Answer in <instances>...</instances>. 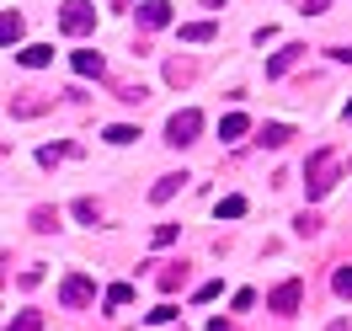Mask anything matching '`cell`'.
I'll list each match as a JSON object with an SVG mask.
<instances>
[{"label": "cell", "mask_w": 352, "mask_h": 331, "mask_svg": "<svg viewBox=\"0 0 352 331\" xmlns=\"http://www.w3.org/2000/svg\"><path fill=\"white\" fill-rule=\"evenodd\" d=\"M182 273H187V267H166V273H160V288H176V284H182Z\"/></svg>", "instance_id": "cell-25"}, {"label": "cell", "mask_w": 352, "mask_h": 331, "mask_svg": "<svg viewBox=\"0 0 352 331\" xmlns=\"http://www.w3.org/2000/svg\"><path fill=\"white\" fill-rule=\"evenodd\" d=\"M6 331H43V310H22Z\"/></svg>", "instance_id": "cell-16"}, {"label": "cell", "mask_w": 352, "mask_h": 331, "mask_svg": "<svg viewBox=\"0 0 352 331\" xmlns=\"http://www.w3.org/2000/svg\"><path fill=\"white\" fill-rule=\"evenodd\" d=\"M198 129H203V112L198 107H187V112H171V123H166V145H192L198 139Z\"/></svg>", "instance_id": "cell-2"}, {"label": "cell", "mask_w": 352, "mask_h": 331, "mask_svg": "<svg viewBox=\"0 0 352 331\" xmlns=\"http://www.w3.org/2000/svg\"><path fill=\"white\" fill-rule=\"evenodd\" d=\"M336 171H342V155H336V150H315V155H309V166H305V198L320 203L331 187H336Z\"/></svg>", "instance_id": "cell-1"}, {"label": "cell", "mask_w": 352, "mask_h": 331, "mask_svg": "<svg viewBox=\"0 0 352 331\" xmlns=\"http://www.w3.org/2000/svg\"><path fill=\"white\" fill-rule=\"evenodd\" d=\"M245 129H251V118H245V112H230V118H219V139H224V145H235Z\"/></svg>", "instance_id": "cell-9"}, {"label": "cell", "mask_w": 352, "mask_h": 331, "mask_svg": "<svg viewBox=\"0 0 352 331\" xmlns=\"http://www.w3.org/2000/svg\"><path fill=\"white\" fill-rule=\"evenodd\" d=\"M294 230H299V235H315V230H320V220H315V214H299V220H294Z\"/></svg>", "instance_id": "cell-23"}, {"label": "cell", "mask_w": 352, "mask_h": 331, "mask_svg": "<svg viewBox=\"0 0 352 331\" xmlns=\"http://www.w3.org/2000/svg\"><path fill=\"white\" fill-rule=\"evenodd\" d=\"M22 32H27V27H22V17H16V11H6V17H0V43H6V48L22 43Z\"/></svg>", "instance_id": "cell-13"}, {"label": "cell", "mask_w": 352, "mask_h": 331, "mask_svg": "<svg viewBox=\"0 0 352 331\" xmlns=\"http://www.w3.org/2000/svg\"><path fill=\"white\" fill-rule=\"evenodd\" d=\"M54 224H59V214H54V209H32V230H54Z\"/></svg>", "instance_id": "cell-19"}, {"label": "cell", "mask_w": 352, "mask_h": 331, "mask_svg": "<svg viewBox=\"0 0 352 331\" xmlns=\"http://www.w3.org/2000/svg\"><path fill=\"white\" fill-rule=\"evenodd\" d=\"M214 32H219L214 22H182V43H208Z\"/></svg>", "instance_id": "cell-14"}, {"label": "cell", "mask_w": 352, "mask_h": 331, "mask_svg": "<svg viewBox=\"0 0 352 331\" xmlns=\"http://www.w3.org/2000/svg\"><path fill=\"white\" fill-rule=\"evenodd\" d=\"M102 139H107V145H133V139H139V129H129V123H112Z\"/></svg>", "instance_id": "cell-17"}, {"label": "cell", "mask_w": 352, "mask_h": 331, "mask_svg": "<svg viewBox=\"0 0 352 331\" xmlns=\"http://www.w3.org/2000/svg\"><path fill=\"white\" fill-rule=\"evenodd\" d=\"M336 294H342V299H352V267H342V273H336Z\"/></svg>", "instance_id": "cell-24"}, {"label": "cell", "mask_w": 352, "mask_h": 331, "mask_svg": "<svg viewBox=\"0 0 352 331\" xmlns=\"http://www.w3.org/2000/svg\"><path fill=\"white\" fill-rule=\"evenodd\" d=\"M208 6H224V0H208Z\"/></svg>", "instance_id": "cell-30"}, {"label": "cell", "mask_w": 352, "mask_h": 331, "mask_svg": "<svg viewBox=\"0 0 352 331\" xmlns=\"http://www.w3.org/2000/svg\"><path fill=\"white\" fill-rule=\"evenodd\" d=\"M299 299H305V284H299V278H288V284H278L272 294H267V310H278V315H294V310H299Z\"/></svg>", "instance_id": "cell-5"}, {"label": "cell", "mask_w": 352, "mask_h": 331, "mask_svg": "<svg viewBox=\"0 0 352 331\" xmlns=\"http://www.w3.org/2000/svg\"><path fill=\"white\" fill-rule=\"evenodd\" d=\"M75 220H80V224H96V203L80 198V203H75Z\"/></svg>", "instance_id": "cell-21"}, {"label": "cell", "mask_w": 352, "mask_h": 331, "mask_svg": "<svg viewBox=\"0 0 352 331\" xmlns=\"http://www.w3.org/2000/svg\"><path fill=\"white\" fill-rule=\"evenodd\" d=\"M182 182H187V177H182V171H171V177H160V182H155V187H150V198H155V203L176 198V193H182Z\"/></svg>", "instance_id": "cell-12"}, {"label": "cell", "mask_w": 352, "mask_h": 331, "mask_svg": "<svg viewBox=\"0 0 352 331\" xmlns=\"http://www.w3.org/2000/svg\"><path fill=\"white\" fill-rule=\"evenodd\" d=\"M288 139H294V129H288V123H267V129H262V145H267V150H283Z\"/></svg>", "instance_id": "cell-15"}, {"label": "cell", "mask_w": 352, "mask_h": 331, "mask_svg": "<svg viewBox=\"0 0 352 331\" xmlns=\"http://www.w3.org/2000/svg\"><path fill=\"white\" fill-rule=\"evenodd\" d=\"M129 299H133L129 284H112V288H107V305H129Z\"/></svg>", "instance_id": "cell-20"}, {"label": "cell", "mask_w": 352, "mask_h": 331, "mask_svg": "<svg viewBox=\"0 0 352 331\" xmlns=\"http://www.w3.org/2000/svg\"><path fill=\"white\" fill-rule=\"evenodd\" d=\"M16 59H22L27 70H43V65H54V48H48V43H27Z\"/></svg>", "instance_id": "cell-10"}, {"label": "cell", "mask_w": 352, "mask_h": 331, "mask_svg": "<svg viewBox=\"0 0 352 331\" xmlns=\"http://www.w3.org/2000/svg\"><path fill=\"white\" fill-rule=\"evenodd\" d=\"M69 65H75V75H102V54H91V48H80V54H69Z\"/></svg>", "instance_id": "cell-11"}, {"label": "cell", "mask_w": 352, "mask_h": 331, "mask_svg": "<svg viewBox=\"0 0 352 331\" xmlns=\"http://www.w3.org/2000/svg\"><path fill=\"white\" fill-rule=\"evenodd\" d=\"M166 321H176V310H171V305H160V310H150V326H166Z\"/></svg>", "instance_id": "cell-26"}, {"label": "cell", "mask_w": 352, "mask_h": 331, "mask_svg": "<svg viewBox=\"0 0 352 331\" xmlns=\"http://www.w3.org/2000/svg\"><path fill=\"white\" fill-rule=\"evenodd\" d=\"M96 299V284H91L86 273H69L65 284H59V305L65 310H80V305H91Z\"/></svg>", "instance_id": "cell-3"}, {"label": "cell", "mask_w": 352, "mask_h": 331, "mask_svg": "<svg viewBox=\"0 0 352 331\" xmlns=\"http://www.w3.org/2000/svg\"><path fill=\"white\" fill-rule=\"evenodd\" d=\"M326 331H352V321H331V326Z\"/></svg>", "instance_id": "cell-29"}, {"label": "cell", "mask_w": 352, "mask_h": 331, "mask_svg": "<svg viewBox=\"0 0 352 331\" xmlns=\"http://www.w3.org/2000/svg\"><path fill=\"white\" fill-rule=\"evenodd\" d=\"M59 27L80 38V32H91V27H96V11H91L86 0H65V6H59Z\"/></svg>", "instance_id": "cell-4"}, {"label": "cell", "mask_w": 352, "mask_h": 331, "mask_svg": "<svg viewBox=\"0 0 352 331\" xmlns=\"http://www.w3.org/2000/svg\"><path fill=\"white\" fill-rule=\"evenodd\" d=\"M43 107H48L43 91H16V96H11V112H16V118H32V112H43Z\"/></svg>", "instance_id": "cell-6"}, {"label": "cell", "mask_w": 352, "mask_h": 331, "mask_svg": "<svg viewBox=\"0 0 352 331\" xmlns=\"http://www.w3.org/2000/svg\"><path fill=\"white\" fill-rule=\"evenodd\" d=\"M347 118H352V102H347Z\"/></svg>", "instance_id": "cell-31"}, {"label": "cell", "mask_w": 352, "mask_h": 331, "mask_svg": "<svg viewBox=\"0 0 352 331\" xmlns=\"http://www.w3.org/2000/svg\"><path fill=\"white\" fill-rule=\"evenodd\" d=\"M241 214H245V198H241V193H230V198L219 203V220H241Z\"/></svg>", "instance_id": "cell-18"}, {"label": "cell", "mask_w": 352, "mask_h": 331, "mask_svg": "<svg viewBox=\"0 0 352 331\" xmlns=\"http://www.w3.org/2000/svg\"><path fill=\"white\" fill-rule=\"evenodd\" d=\"M299 54H305L299 43H288L283 54H272V59H267V75H272V81H278V75H288V70L299 65Z\"/></svg>", "instance_id": "cell-8"}, {"label": "cell", "mask_w": 352, "mask_h": 331, "mask_svg": "<svg viewBox=\"0 0 352 331\" xmlns=\"http://www.w3.org/2000/svg\"><path fill=\"white\" fill-rule=\"evenodd\" d=\"M118 102H129V107H139V102H144V86H123V91H118Z\"/></svg>", "instance_id": "cell-22"}, {"label": "cell", "mask_w": 352, "mask_h": 331, "mask_svg": "<svg viewBox=\"0 0 352 331\" xmlns=\"http://www.w3.org/2000/svg\"><path fill=\"white\" fill-rule=\"evenodd\" d=\"M331 54H336V59H342V65H352V43H347V48H331Z\"/></svg>", "instance_id": "cell-27"}, {"label": "cell", "mask_w": 352, "mask_h": 331, "mask_svg": "<svg viewBox=\"0 0 352 331\" xmlns=\"http://www.w3.org/2000/svg\"><path fill=\"white\" fill-rule=\"evenodd\" d=\"M208 331H235V326H230V321H208Z\"/></svg>", "instance_id": "cell-28"}, {"label": "cell", "mask_w": 352, "mask_h": 331, "mask_svg": "<svg viewBox=\"0 0 352 331\" xmlns=\"http://www.w3.org/2000/svg\"><path fill=\"white\" fill-rule=\"evenodd\" d=\"M171 22V6H166V0H144V6H139V27H166Z\"/></svg>", "instance_id": "cell-7"}]
</instances>
